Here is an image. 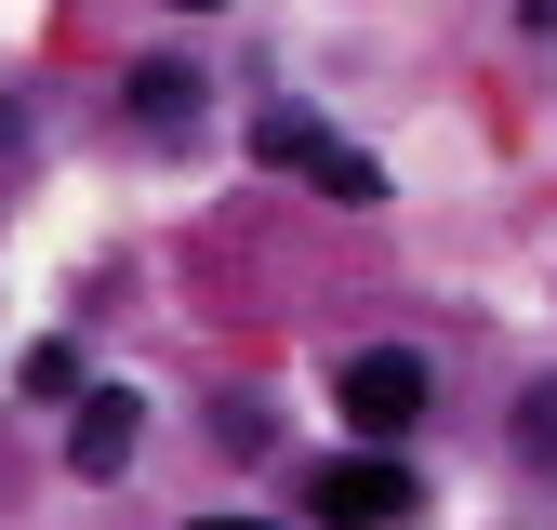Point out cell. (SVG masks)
I'll use <instances>...</instances> for the list:
<instances>
[{
	"instance_id": "1",
	"label": "cell",
	"mask_w": 557,
	"mask_h": 530,
	"mask_svg": "<svg viewBox=\"0 0 557 530\" xmlns=\"http://www.w3.org/2000/svg\"><path fill=\"white\" fill-rule=\"evenodd\" d=\"M332 398H345L359 438H411V425H425V358H411V345H359L332 371Z\"/></svg>"
},
{
	"instance_id": "2",
	"label": "cell",
	"mask_w": 557,
	"mask_h": 530,
	"mask_svg": "<svg viewBox=\"0 0 557 530\" xmlns=\"http://www.w3.org/2000/svg\"><path fill=\"white\" fill-rule=\"evenodd\" d=\"M306 517H319V530H385V517H411V464H398V451L319 464V478H306Z\"/></svg>"
},
{
	"instance_id": "3",
	"label": "cell",
	"mask_w": 557,
	"mask_h": 530,
	"mask_svg": "<svg viewBox=\"0 0 557 530\" xmlns=\"http://www.w3.org/2000/svg\"><path fill=\"white\" fill-rule=\"evenodd\" d=\"M133 438H147V398H133V384H94L81 412H66V478H120Z\"/></svg>"
},
{
	"instance_id": "4",
	"label": "cell",
	"mask_w": 557,
	"mask_h": 530,
	"mask_svg": "<svg viewBox=\"0 0 557 530\" xmlns=\"http://www.w3.org/2000/svg\"><path fill=\"white\" fill-rule=\"evenodd\" d=\"M133 132H160V147L199 132V80H186V66H133Z\"/></svg>"
},
{
	"instance_id": "5",
	"label": "cell",
	"mask_w": 557,
	"mask_h": 530,
	"mask_svg": "<svg viewBox=\"0 0 557 530\" xmlns=\"http://www.w3.org/2000/svg\"><path fill=\"white\" fill-rule=\"evenodd\" d=\"M252 147H265L278 173H319V160H332V132H319L306 106H265V119H252Z\"/></svg>"
},
{
	"instance_id": "6",
	"label": "cell",
	"mask_w": 557,
	"mask_h": 530,
	"mask_svg": "<svg viewBox=\"0 0 557 530\" xmlns=\"http://www.w3.org/2000/svg\"><path fill=\"white\" fill-rule=\"evenodd\" d=\"M306 186H319V199H345V213H372V199H385V160H359V147L332 132V160H319Z\"/></svg>"
},
{
	"instance_id": "7",
	"label": "cell",
	"mask_w": 557,
	"mask_h": 530,
	"mask_svg": "<svg viewBox=\"0 0 557 530\" xmlns=\"http://www.w3.org/2000/svg\"><path fill=\"white\" fill-rule=\"evenodd\" d=\"M518 464H544V478H557V371L518 398Z\"/></svg>"
},
{
	"instance_id": "8",
	"label": "cell",
	"mask_w": 557,
	"mask_h": 530,
	"mask_svg": "<svg viewBox=\"0 0 557 530\" xmlns=\"http://www.w3.org/2000/svg\"><path fill=\"white\" fill-rule=\"evenodd\" d=\"M14 384H27V398H66V412H81V398H94V384H81V358H66V345H27V371H14Z\"/></svg>"
},
{
	"instance_id": "9",
	"label": "cell",
	"mask_w": 557,
	"mask_h": 530,
	"mask_svg": "<svg viewBox=\"0 0 557 530\" xmlns=\"http://www.w3.org/2000/svg\"><path fill=\"white\" fill-rule=\"evenodd\" d=\"M518 27H544V40H557V0H518Z\"/></svg>"
},
{
	"instance_id": "10",
	"label": "cell",
	"mask_w": 557,
	"mask_h": 530,
	"mask_svg": "<svg viewBox=\"0 0 557 530\" xmlns=\"http://www.w3.org/2000/svg\"><path fill=\"white\" fill-rule=\"evenodd\" d=\"M199 530H265V517H199Z\"/></svg>"
},
{
	"instance_id": "11",
	"label": "cell",
	"mask_w": 557,
	"mask_h": 530,
	"mask_svg": "<svg viewBox=\"0 0 557 530\" xmlns=\"http://www.w3.org/2000/svg\"><path fill=\"white\" fill-rule=\"evenodd\" d=\"M186 14H226V0H186Z\"/></svg>"
}]
</instances>
